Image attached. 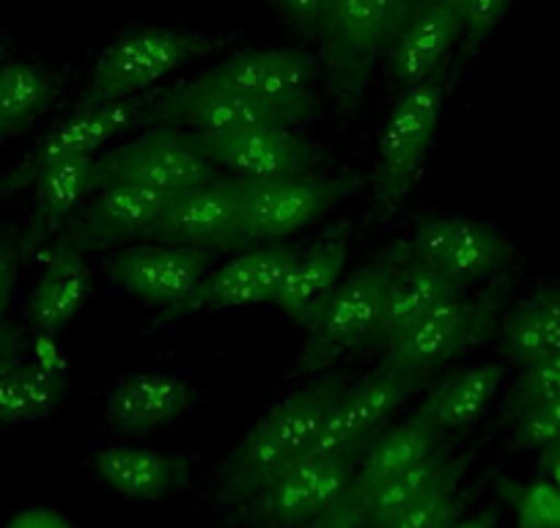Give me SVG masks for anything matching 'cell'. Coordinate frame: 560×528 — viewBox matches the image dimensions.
<instances>
[{
  "mask_svg": "<svg viewBox=\"0 0 560 528\" xmlns=\"http://www.w3.org/2000/svg\"><path fill=\"white\" fill-rule=\"evenodd\" d=\"M347 386L343 377H308L272 402L225 460L220 495L247 506L269 482L308 457L327 413Z\"/></svg>",
  "mask_w": 560,
  "mask_h": 528,
  "instance_id": "6da1fadb",
  "label": "cell"
},
{
  "mask_svg": "<svg viewBox=\"0 0 560 528\" xmlns=\"http://www.w3.org/2000/svg\"><path fill=\"white\" fill-rule=\"evenodd\" d=\"M236 39V31L198 25H149L124 31L91 61L80 100H135L152 96L160 85L207 61Z\"/></svg>",
  "mask_w": 560,
  "mask_h": 528,
  "instance_id": "7a4b0ae2",
  "label": "cell"
},
{
  "mask_svg": "<svg viewBox=\"0 0 560 528\" xmlns=\"http://www.w3.org/2000/svg\"><path fill=\"white\" fill-rule=\"evenodd\" d=\"M393 273H396L393 251L369 259L358 267H349L343 282L332 289L330 298L305 325L308 336L292 366L294 380L319 377L343 355L371 347Z\"/></svg>",
  "mask_w": 560,
  "mask_h": 528,
  "instance_id": "3957f363",
  "label": "cell"
},
{
  "mask_svg": "<svg viewBox=\"0 0 560 528\" xmlns=\"http://www.w3.org/2000/svg\"><path fill=\"white\" fill-rule=\"evenodd\" d=\"M445 94V72L398 91L376 147V191L387 209L401 207L423 180L443 124Z\"/></svg>",
  "mask_w": 560,
  "mask_h": 528,
  "instance_id": "277c9868",
  "label": "cell"
},
{
  "mask_svg": "<svg viewBox=\"0 0 560 528\" xmlns=\"http://www.w3.org/2000/svg\"><path fill=\"white\" fill-rule=\"evenodd\" d=\"M214 253L179 242L135 240L107 256V278L165 320L196 314Z\"/></svg>",
  "mask_w": 560,
  "mask_h": 528,
  "instance_id": "5b68a950",
  "label": "cell"
},
{
  "mask_svg": "<svg viewBox=\"0 0 560 528\" xmlns=\"http://www.w3.org/2000/svg\"><path fill=\"white\" fill-rule=\"evenodd\" d=\"M96 169L100 185L132 182L171 196L223 180L203 138L160 124L147 129L143 136L113 144L96 158Z\"/></svg>",
  "mask_w": 560,
  "mask_h": 528,
  "instance_id": "8992f818",
  "label": "cell"
},
{
  "mask_svg": "<svg viewBox=\"0 0 560 528\" xmlns=\"http://www.w3.org/2000/svg\"><path fill=\"white\" fill-rule=\"evenodd\" d=\"M198 80L245 94L272 111L283 113L305 129L316 116V83L319 69L305 50L283 45L242 47L223 61L196 74Z\"/></svg>",
  "mask_w": 560,
  "mask_h": 528,
  "instance_id": "52a82bcc",
  "label": "cell"
},
{
  "mask_svg": "<svg viewBox=\"0 0 560 528\" xmlns=\"http://www.w3.org/2000/svg\"><path fill=\"white\" fill-rule=\"evenodd\" d=\"M498 314L500 303L494 298L476 295L472 289L454 295L382 344L376 349L380 364L427 380L429 375L481 344L498 328Z\"/></svg>",
  "mask_w": 560,
  "mask_h": 528,
  "instance_id": "ba28073f",
  "label": "cell"
},
{
  "mask_svg": "<svg viewBox=\"0 0 560 528\" xmlns=\"http://www.w3.org/2000/svg\"><path fill=\"white\" fill-rule=\"evenodd\" d=\"M401 259L438 267L465 287L487 284L514 267L516 245L503 229L487 220L434 215L415 223L393 245Z\"/></svg>",
  "mask_w": 560,
  "mask_h": 528,
  "instance_id": "9c48e42d",
  "label": "cell"
},
{
  "mask_svg": "<svg viewBox=\"0 0 560 528\" xmlns=\"http://www.w3.org/2000/svg\"><path fill=\"white\" fill-rule=\"evenodd\" d=\"M401 25L396 0H327L316 42L332 89L343 100L363 91L382 58L390 56Z\"/></svg>",
  "mask_w": 560,
  "mask_h": 528,
  "instance_id": "30bf717a",
  "label": "cell"
},
{
  "mask_svg": "<svg viewBox=\"0 0 560 528\" xmlns=\"http://www.w3.org/2000/svg\"><path fill=\"white\" fill-rule=\"evenodd\" d=\"M420 382H423V377L376 364L371 375L343 388L336 405L327 413L308 457H316V460L349 457V460H354L363 451V446L390 424V418L407 402V397L418 391Z\"/></svg>",
  "mask_w": 560,
  "mask_h": 528,
  "instance_id": "8fae6325",
  "label": "cell"
},
{
  "mask_svg": "<svg viewBox=\"0 0 560 528\" xmlns=\"http://www.w3.org/2000/svg\"><path fill=\"white\" fill-rule=\"evenodd\" d=\"M336 204L338 185L319 171L250 185L242 182L234 251L264 242H289L325 218Z\"/></svg>",
  "mask_w": 560,
  "mask_h": 528,
  "instance_id": "7c38bea8",
  "label": "cell"
},
{
  "mask_svg": "<svg viewBox=\"0 0 560 528\" xmlns=\"http://www.w3.org/2000/svg\"><path fill=\"white\" fill-rule=\"evenodd\" d=\"M152 96H135V100H80L72 111L58 118L36 147L25 154L23 163L9 174V191H18L34 171L45 165L61 163L74 158H96L118 141L124 129L132 127L138 116L149 111Z\"/></svg>",
  "mask_w": 560,
  "mask_h": 528,
  "instance_id": "4fadbf2b",
  "label": "cell"
},
{
  "mask_svg": "<svg viewBox=\"0 0 560 528\" xmlns=\"http://www.w3.org/2000/svg\"><path fill=\"white\" fill-rule=\"evenodd\" d=\"M354 490V460L303 457L245 506L261 528H305Z\"/></svg>",
  "mask_w": 560,
  "mask_h": 528,
  "instance_id": "5bb4252c",
  "label": "cell"
},
{
  "mask_svg": "<svg viewBox=\"0 0 560 528\" xmlns=\"http://www.w3.org/2000/svg\"><path fill=\"white\" fill-rule=\"evenodd\" d=\"M198 405V388L171 366H152L121 377L105 393L102 418L121 438H143L187 422Z\"/></svg>",
  "mask_w": 560,
  "mask_h": 528,
  "instance_id": "9a60e30c",
  "label": "cell"
},
{
  "mask_svg": "<svg viewBox=\"0 0 560 528\" xmlns=\"http://www.w3.org/2000/svg\"><path fill=\"white\" fill-rule=\"evenodd\" d=\"M147 116L152 118V124L192 133L203 141L229 136L236 129L256 127V124H292L283 113L272 111L250 96L236 94L223 85L203 83L198 78H187L171 85L160 100H152Z\"/></svg>",
  "mask_w": 560,
  "mask_h": 528,
  "instance_id": "2e32d148",
  "label": "cell"
},
{
  "mask_svg": "<svg viewBox=\"0 0 560 528\" xmlns=\"http://www.w3.org/2000/svg\"><path fill=\"white\" fill-rule=\"evenodd\" d=\"M207 144L220 174L247 185L314 174L322 163L319 149L292 124H256Z\"/></svg>",
  "mask_w": 560,
  "mask_h": 528,
  "instance_id": "e0dca14e",
  "label": "cell"
},
{
  "mask_svg": "<svg viewBox=\"0 0 560 528\" xmlns=\"http://www.w3.org/2000/svg\"><path fill=\"white\" fill-rule=\"evenodd\" d=\"M96 482L127 504L154 506L190 487L198 457L182 451L149 449L138 444H110L89 455Z\"/></svg>",
  "mask_w": 560,
  "mask_h": 528,
  "instance_id": "ac0fdd59",
  "label": "cell"
},
{
  "mask_svg": "<svg viewBox=\"0 0 560 528\" xmlns=\"http://www.w3.org/2000/svg\"><path fill=\"white\" fill-rule=\"evenodd\" d=\"M176 198L179 196L152 191L147 185H132V182L100 185L83 213L67 229L58 231L56 240L69 242L80 251L143 240L174 207Z\"/></svg>",
  "mask_w": 560,
  "mask_h": 528,
  "instance_id": "d6986e66",
  "label": "cell"
},
{
  "mask_svg": "<svg viewBox=\"0 0 560 528\" xmlns=\"http://www.w3.org/2000/svg\"><path fill=\"white\" fill-rule=\"evenodd\" d=\"M300 248L289 242H264L231 251L203 282L196 314H234V311L272 306Z\"/></svg>",
  "mask_w": 560,
  "mask_h": 528,
  "instance_id": "ffe728a7",
  "label": "cell"
},
{
  "mask_svg": "<svg viewBox=\"0 0 560 528\" xmlns=\"http://www.w3.org/2000/svg\"><path fill=\"white\" fill-rule=\"evenodd\" d=\"M34 259L39 262V276L25 300V328L63 331L83 317L94 295V264L89 251L61 240L45 242Z\"/></svg>",
  "mask_w": 560,
  "mask_h": 528,
  "instance_id": "44dd1931",
  "label": "cell"
},
{
  "mask_svg": "<svg viewBox=\"0 0 560 528\" xmlns=\"http://www.w3.org/2000/svg\"><path fill=\"white\" fill-rule=\"evenodd\" d=\"M240 196L242 182L229 176L182 193L143 240L179 242L209 253L234 251L236 229H240Z\"/></svg>",
  "mask_w": 560,
  "mask_h": 528,
  "instance_id": "7402d4cb",
  "label": "cell"
},
{
  "mask_svg": "<svg viewBox=\"0 0 560 528\" xmlns=\"http://www.w3.org/2000/svg\"><path fill=\"white\" fill-rule=\"evenodd\" d=\"M459 42V7L448 0H423L401 25L387 56L398 91L445 72V64Z\"/></svg>",
  "mask_w": 560,
  "mask_h": 528,
  "instance_id": "603a6c76",
  "label": "cell"
},
{
  "mask_svg": "<svg viewBox=\"0 0 560 528\" xmlns=\"http://www.w3.org/2000/svg\"><path fill=\"white\" fill-rule=\"evenodd\" d=\"M349 267H352L349 231L325 234L314 245L300 248L269 309L280 311L305 328L311 317L322 309V303L330 298L332 289L343 282Z\"/></svg>",
  "mask_w": 560,
  "mask_h": 528,
  "instance_id": "cb8c5ba5",
  "label": "cell"
},
{
  "mask_svg": "<svg viewBox=\"0 0 560 528\" xmlns=\"http://www.w3.org/2000/svg\"><path fill=\"white\" fill-rule=\"evenodd\" d=\"M96 158H74L45 165L18 187L31 193V226L36 234H58L83 213L100 187Z\"/></svg>",
  "mask_w": 560,
  "mask_h": 528,
  "instance_id": "d4e9b609",
  "label": "cell"
},
{
  "mask_svg": "<svg viewBox=\"0 0 560 528\" xmlns=\"http://www.w3.org/2000/svg\"><path fill=\"white\" fill-rule=\"evenodd\" d=\"M470 289L472 287H465L456 278L440 273L438 267L412 262V259H401L396 253V273H393V282L387 287L380 328H376V336L369 349H380L382 344L390 342L404 328H409L415 320L429 314L434 306L454 298V295L470 292Z\"/></svg>",
  "mask_w": 560,
  "mask_h": 528,
  "instance_id": "484cf974",
  "label": "cell"
},
{
  "mask_svg": "<svg viewBox=\"0 0 560 528\" xmlns=\"http://www.w3.org/2000/svg\"><path fill=\"white\" fill-rule=\"evenodd\" d=\"M61 89V74L36 58L12 56L0 64V147L34 127Z\"/></svg>",
  "mask_w": 560,
  "mask_h": 528,
  "instance_id": "4316f807",
  "label": "cell"
},
{
  "mask_svg": "<svg viewBox=\"0 0 560 528\" xmlns=\"http://www.w3.org/2000/svg\"><path fill=\"white\" fill-rule=\"evenodd\" d=\"M443 435L438 429L429 427L418 413L407 418V422L387 424L382 433H376L369 444L363 446L358 457H354V490L352 493H365V490L376 487V484L387 482V479L398 477V473L409 471L418 466L420 460L432 457L434 451L443 449Z\"/></svg>",
  "mask_w": 560,
  "mask_h": 528,
  "instance_id": "83f0119b",
  "label": "cell"
},
{
  "mask_svg": "<svg viewBox=\"0 0 560 528\" xmlns=\"http://www.w3.org/2000/svg\"><path fill=\"white\" fill-rule=\"evenodd\" d=\"M505 380V369L494 360L470 366V369L451 375L438 391H432L418 408V418L438 429L440 435L456 433V429L470 427L472 422L487 413L494 397L500 393Z\"/></svg>",
  "mask_w": 560,
  "mask_h": 528,
  "instance_id": "f1b7e54d",
  "label": "cell"
},
{
  "mask_svg": "<svg viewBox=\"0 0 560 528\" xmlns=\"http://www.w3.org/2000/svg\"><path fill=\"white\" fill-rule=\"evenodd\" d=\"M500 344L520 369L560 353V287L541 289L514 306L500 322Z\"/></svg>",
  "mask_w": 560,
  "mask_h": 528,
  "instance_id": "f546056e",
  "label": "cell"
},
{
  "mask_svg": "<svg viewBox=\"0 0 560 528\" xmlns=\"http://www.w3.org/2000/svg\"><path fill=\"white\" fill-rule=\"evenodd\" d=\"M454 471V457H448L445 449H438L432 457L420 460L409 471L398 473V477L387 479V482L376 484V487L365 490V493H354L365 528H385L393 517L401 515L407 506H412L415 501H420L427 493H432Z\"/></svg>",
  "mask_w": 560,
  "mask_h": 528,
  "instance_id": "4dcf8cb0",
  "label": "cell"
},
{
  "mask_svg": "<svg viewBox=\"0 0 560 528\" xmlns=\"http://www.w3.org/2000/svg\"><path fill=\"white\" fill-rule=\"evenodd\" d=\"M67 391L69 388L31 375L18 360L12 369L0 375V429L50 418L63 405Z\"/></svg>",
  "mask_w": 560,
  "mask_h": 528,
  "instance_id": "1f68e13d",
  "label": "cell"
},
{
  "mask_svg": "<svg viewBox=\"0 0 560 528\" xmlns=\"http://www.w3.org/2000/svg\"><path fill=\"white\" fill-rule=\"evenodd\" d=\"M20 364L31 375L52 382V386L69 388L72 380V358L63 342L61 331H45V328H25L23 347H20Z\"/></svg>",
  "mask_w": 560,
  "mask_h": 528,
  "instance_id": "d6a6232c",
  "label": "cell"
},
{
  "mask_svg": "<svg viewBox=\"0 0 560 528\" xmlns=\"http://www.w3.org/2000/svg\"><path fill=\"white\" fill-rule=\"evenodd\" d=\"M462 506L465 498L459 493V471H454L432 493L393 517L385 528H448L462 515Z\"/></svg>",
  "mask_w": 560,
  "mask_h": 528,
  "instance_id": "836d02e7",
  "label": "cell"
},
{
  "mask_svg": "<svg viewBox=\"0 0 560 528\" xmlns=\"http://www.w3.org/2000/svg\"><path fill=\"white\" fill-rule=\"evenodd\" d=\"M511 438L527 451H547L560 446V400L516 405Z\"/></svg>",
  "mask_w": 560,
  "mask_h": 528,
  "instance_id": "e575fe53",
  "label": "cell"
},
{
  "mask_svg": "<svg viewBox=\"0 0 560 528\" xmlns=\"http://www.w3.org/2000/svg\"><path fill=\"white\" fill-rule=\"evenodd\" d=\"M520 528H560V490L549 479H533L514 498Z\"/></svg>",
  "mask_w": 560,
  "mask_h": 528,
  "instance_id": "d590c367",
  "label": "cell"
},
{
  "mask_svg": "<svg viewBox=\"0 0 560 528\" xmlns=\"http://www.w3.org/2000/svg\"><path fill=\"white\" fill-rule=\"evenodd\" d=\"M514 0H459V20H462V42L465 50L476 53L489 36L503 23Z\"/></svg>",
  "mask_w": 560,
  "mask_h": 528,
  "instance_id": "8d00e7d4",
  "label": "cell"
},
{
  "mask_svg": "<svg viewBox=\"0 0 560 528\" xmlns=\"http://www.w3.org/2000/svg\"><path fill=\"white\" fill-rule=\"evenodd\" d=\"M511 397H514V405L560 400V353L547 355L530 366H522Z\"/></svg>",
  "mask_w": 560,
  "mask_h": 528,
  "instance_id": "74e56055",
  "label": "cell"
},
{
  "mask_svg": "<svg viewBox=\"0 0 560 528\" xmlns=\"http://www.w3.org/2000/svg\"><path fill=\"white\" fill-rule=\"evenodd\" d=\"M278 12L308 39H319L327 0H272Z\"/></svg>",
  "mask_w": 560,
  "mask_h": 528,
  "instance_id": "f35d334b",
  "label": "cell"
},
{
  "mask_svg": "<svg viewBox=\"0 0 560 528\" xmlns=\"http://www.w3.org/2000/svg\"><path fill=\"white\" fill-rule=\"evenodd\" d=\"M3 528H78V523L52 506H25L14 512Z\"/></svg>",
  "mask_w": 560,
  "mask_h": 528,
  "instance_id": "ab89813d",
  "label": "cell"
},
{
  "mask_svg": "<svg viewBox=\"0 0 560 528\" xmlns=\"http://www.w3.org/2000/svg\"><path fill=\"white\" fill-rule=\"evenodd\" d=\"M20 262H23L20 245H14L12 251L0 256V325L7 322V311H9V306H12L14 289H18Z\"/></svg>",
  "mask_w": 560,
  "mask_h": 528,
  "instance_id": "60d3db41",
  "label": "cell"
},
{
  "mask_svg": "<svg viewBox=\"0 0 560 528\" xmlns=\"http://www.w3.org/2000/svg\"><path fill=\"white\" fill-rule=\"evenodd\" d=\"M305 528H365V520L363 515H360L354 493H349L341 504H336L330 512H325V515H319L316 520H311Z\"/></svg>",
  "mask_w": 560,
  "mask_h": 528,
  "instance_id": "b9f144b4",
  "label": "cell"
},
{
  "mask_svg": "<svg viewBox=\"0 0 560 528\" xmlns=\"http://www.w3.org/2000/svg\"><path fill=\"white\" fill-rule=\"evenodd\" d=\"M20 347H23V331L9 325V322H3V325H0V375L18 364Z\"/></svg>",
  "mask_w": 560,
  "mask_h": 528,
  "instance_id": "7bdbcfd3",
  "label": "cell"
},
{
  "mask_svg": "<svg viewBox=\"0 0 560 528\" xmlns=\"http://www.w3.org/2000/svg\"><path fill=\"white\" fill-rule=\"evenodd\" d=\"M451 528H498V526H494L492 515H487V512H478V515L456 517V520L451 523Z\"/></svg>",
  "mask_w": 560,
  "mask_h": 528,
  "instance_id": "ee69618b",
  "label": "cell"
},
{
  "mask_svg": "<svg viewBox=\"0 0 560 528\" xmlns=\"http://www.w3.org/2000/svg\"><path fill=\"white\" fill-rule=\"evenodd\" d=\"M544 460H547V473H549L547 479L560 490V446L558 449L547 451V455H544Z\"/></svg>",
  "mask_w": 560,
  "mask_h": 528,
  "instance_id": "f6af8a7d",
  "label": "cell"
},
{
  "mask_svg": "<svg viewBox=\"0 0 560 528\" xmlns=\"http://www.w3.org/2000/svg\"><path fill=\"white\" fill-rule=\"evenodd\" d=\"M420 3H423V0H396V7H398V12L404 14V23H407V18L409 14L415 12V9L420 7Z\"/></svg>",
  "mask_w": 560,
  "mask_h": 528,
  "instance_id": "bcb514c9",
  "label": "cell"
},
{
  "mask_svg": "<svg viewBox=\"0 0 560 528\" xmlns=\"http://www.w3.org/2000/svg\"><path fill=\"white\" fill-rule=\"evenodd\" d=\"M7 58H12V56H9V45H7V36H3V31H0V64L7 61Z\"/></svg>",
  "mask_w": 560,
  "mask_h": 528,
  "instance_id": "7dc6e473",
  "label": "cell"
},
{
  "mask_svg": "<svg viewBox=\"0 0 560 528\" xmlns=\"http://www.w3.org/2000/svg\"><path fill=\"white\" fill-rule=\"evenodd\" d=\"M14 245H18V242H14V240H9V237H3V234H0V256H3V253H9V251H12Z\"/></svg>",
  "mask_w": 560,
  "mask_h": 528,
  "instance_id": "c3c4849f",
  "label": "cell"
},
{
  "mask_svg": "<svg viewBox=\"0 0 560 528\" xmlns=\"http://www.w3.org/2000/svg\"><path fill=\"white\" fill-rule=\"evenodd\" d=\"M448 3H456V7H459V0H448Z\"/></svg>",
  "mask_w": 560,
  "mask_h": 528,
  "instance_id": "681fc988",
  "label": "cell"
},
{
  "mask_svg": "<svg viewBox=\"0 0 560 528\" xmlns=\"http://www.w3.org/2000/svg\"><path fill=\"white\" fill-rule=\"evenodd\" d=\"M448 528H451V526H448Z\"/></svg>",
  "mask_w": 560,
  "mask_h": 528,
  "instance_id": "f907efd6",
  "label": "cell"
}]
</instances>
